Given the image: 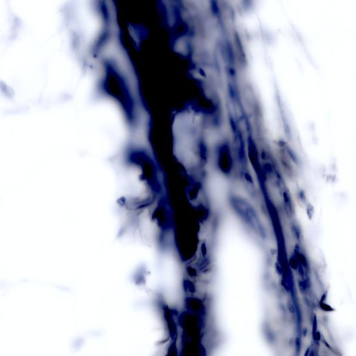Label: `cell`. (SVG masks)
Returning a JSON list of instances; mask_svg holds the SVG:
<instances>
[{"label": "cell", "mask_w": 356, "mask_h": 356, "mask_svg": "<svg viewBox=\"0 0 356 356\" xmlns=\"http://www.w3.org/2000/svg\"><path fill=\"white\" fill-rule=\"evenodd\" d=\"M231 203L237 215L240 216L242 220L253 230V232L258 234L260 237H265V229L261 220L259 218L258 214L251 205L240 198H235Z\"/></svg>", "instance_id": "obj_1"}]
</instances>
